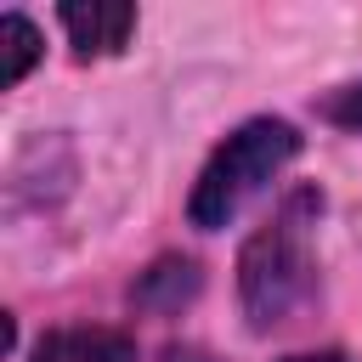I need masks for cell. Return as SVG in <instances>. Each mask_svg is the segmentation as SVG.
Wrapping results in <instances>:
<instances>
[{
  "label": "cell",
  "instance_id": "cell-1",
  "mask_svg": "<svg viewBox=\"0 0 362 362\" xmlns=\"http://www.w3.org/2000/svg\"><path fill=\"white\" fill-rule=\"evenodd\" d=\"M322 215V192L317 187H294L266 226L249 232V243L238 249V300L255 334H272L283 322H294V311H305L317 300V260H311V226Z\"/></svg>",
  "mask_w": 362,
  "mask_h": 362
},
{
  "label": "cell",
  "instance_id": "cell-2",
  "mask_svg": "<svg viewBox=\"0 0 362 362\" xmlns=\"http://www.w3.org/2000/svg\"><path fill=\"white\" fill-rule=\"evenodd\" d=\"M294 153H300V130H294L288 119H272V113H266V119L238 124V130L204 158V170H198V181H192V198H187V221H192L198 232L232 226L238 209H243L266 181H277L283 164H294Z\"/></svg>",
  "mask_w": 362,
  "mask_h": 362
},
{
  "label": "cell",
  "instance_id": "cell-3",
  "mask_svg": "<svg viewBox=\"0 0 362 362\" xmlns=\"http://www.w3.org/2000/svg\"><path fill=\"white\" fill-rule=\"evenodd\" d=\"M57 23L68 28L74 57L90 62V57L124 51V40L136 34V6H130V0H68V6L57 11Z\"/></svg>",
  "mask_w": 362,
  "mask_h": 362
},
{
  "label": "cell",
  "instance_id": "cell-4",
  "mask_svg": "<svg viewBox=\"0 0 362 362\" xmlns=\"http://www.w3.org/2000/svg\"><path fill=\"white\" fill-rule=\"evenodd\" d=\"M34 362H136V339L124 328H51Z\"/></svg>",
  "mask_w": 362,
  "mask_h": 362
},
{
  "label": "cell",
  "instance_id": "cell-5",
  "mask_svg": "<svg viewBox=\"0 0 362 362\" xmlns=\"http://www.w3.org/2000/svg\"><path fill=\"white\" fill-rule=\"evenodd\" d=\"M198 288H204L198 260H187V255H164V260H153V266L141 272V283H136L130 294H136V305H147V311H181Z\"/></svg>",
  "mask_w": 362,
  "mask_h": 362
},
{
  "label": "cell",
  "instance_id": "cell-6",
  "mask_svg": "<svg viewBox=\"0 0 362 362\" xmlns=\"http://www.w3.org/2000/svg\"><path fill=\"white\" fill-rule=\"evenodd\" d=\"M0 45H6V68H0V85L11 90V85H23V74L40 62L45 40H40V28H34L23 11H6V17H0Z\"/></svg>",
  "mask_w": 362,
  "mask_h": 362
},
{
  "label": "cell",
  "instance_id": "cell-7",
  "mask_svg": "<svg viewBox=\"0 0 362 362\" xmlns=\"http://www.w3.org/2000/svg\"><path fill=\"white\" fill-rule=\"evenodd\" d=\"M322 119L339 124V130H356V136H362V79L328 90V96H322Z\"/></svg>",
  "mask_w": 362,
  "mask_h": 362
},
{
  "label": "cell",
  "instance_id": "cell-8",
  "mask_svg": "<svg viewBox=\"0 0 362 362\" xmlns=\"http://www.w3.org/2000/svg\"><path fill=\"white\" fill-rule=\"evenodd\" d=\"M283 362H351L345 351H300V356H283Z\"/></svg>",
  "mask_w": 362,
  "mask_h": 362
}]
</instances>
